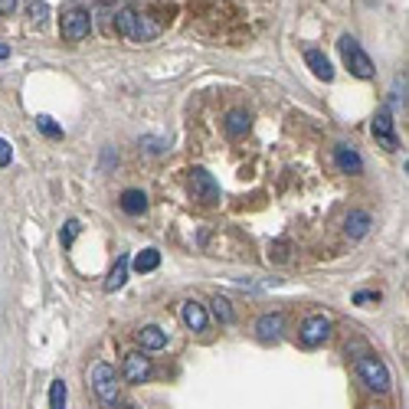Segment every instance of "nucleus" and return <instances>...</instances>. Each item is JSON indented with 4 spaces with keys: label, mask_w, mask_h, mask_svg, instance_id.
I'll return each mask as SVG.
<instances>
[{
    "label": "nucleus",
    "mask_w": 409,
    "mask_h": 409,
    "mask_svg": "<svg viewBox=\"0 0 409 409\" xmlns=\"http://www.w3.org/2000/svg\"><path fill=\"white\" fill-rule=\"evenodd\" d=\"M115 27H118V33H122L124 39H131V43H148V39H154L161 33V27H157L151 17L138 13L134 7L118 10V13H115Z\"/></svg>",
    "instance_id": "1"
},
{
    "label": "nucleus",
    "mask_w": 409,
    "mask_h": 409,
    "mask_svg": "<svg viewBox=\"0 0 409 409\" xmlns=\"http://www.w3.org/2000/svg\"><path fill=\"white\" fill-rule=\"evenodd\" d=\"M357 373H361V380L367 390L373 393H387L390 390V370H387V363L377 357V353H363L361 361H357Z\"/></svg>",
    "instance_id": "2"
},
{
    "label": "nucleus",
    "mask_w": 409,
    "mask_h": 409,
    "mask_svg": "<svg viewBox=\"0 0 409 409\" xmlns=\"http://www.w3.org/2000/svg\"><path fill=\"white\" fill-rule=\"evenodd\" d=\"M89 383H92V390H96L102 406H112V409L118 406V373H115L112 363H96Z\"/></svg>",
    "instance_id": "3"
},
{
    "label": "nucleus",
    "mask_w": 409,
    "mask_h": 409,
    "mask_svg": "<svg viewBox=\"0 0 409 409\" xmlns=\"http://www.w3.org/2000/svg\"><path fill=\"white\" fill-rule=\"evenodd\" d=\"M337 49H341L344 63H347V69H351L357 79H370L373 72H377V69H373V59L363 53V46L351 37V33H344L341 43H337Z\"/></svg>",
    "instance_id": "4"
},
{
    "label": "nucleus",
    "mask_w": 409,
    "mask_h": 409,
    "mask_svg": "<svg viewBox=\"0 0 409 409\" xmlns=\"http://www.w3.org/2000/svg\"><path fill=\"white\" fill-rule=\"evenodd\" d=\"M59 30H63V39L79 43V39H86L89 30H92V13H89V10H82V7H72L69 13H63Z\"/></svg>",
    "instance_id": "5"
},
{
    "label": "nucleus",
    "mask_w": 409,
    "mask_h": 409,
    "mask_svg": "<svg viewBox=\"0 0 409 409\" xmlns=\"http://www.w3.org/2000/svg\"><path fill=\"white\" fill-rule=\"evenodd\" d=\"M331 318L327 314H308L305 321H301V344L305 347H318V344H324L327 337H331Z\"/></svg>",
    "instance_id": "6"
},
{
    "label": "nucleus",
    "mask_w": 409,
    "mask_h": 409,
    "mask_svg": "<svg viewBox=\"0 0 409 409\" xmlns=\"http://www.w3.org/2000/svg\"><path fill=\"white\" fill-rule=\"evenodd\" d=\"M190 193L197 197V200H203V203H219L216 177H213L209 171H203V167H193L190 171Z\"/></svg>",
    "instance_id": "7"
},
{
    "label": "nucleus",
    "mask_w": 409,
    "mask_h": 409,
    "mask_svg": "<svg viewBox=\"0 0 409 409\" xmlns=\"http://www.w3.org/2000/svg\"><path fill=\"white\" fill-rule=\"evenodd\" d=\"M282 331H285V318L278 311H272V314H262L256 321V337L262 344H278L282 341Z\"/></svg>",
    "instance_id": "8"
},
{
    "label": "nucleus",
    "mask_w": 409,
    "mask_h": 409,
    "mask_svg": "<svg viewBox=\"0 0 409 409\" xmlns=\"http://www.w3.org/2000/svg\"><path fill=\"white\" fill-rule=\"evenodd\" d=\"M373 138H377L387 151H396V148H400V138H396V128H393L390 112H380L377 118H373Z\"/></svg>",
    "instance_id": "9"
},
{
    "label": "nucleus",
    "mask_w": 409,
    "mask_h": 409,
    "mask_svg": "<svg viewBox=\"0 0 409 409\" xmlns=\"http://www.w3.org/2000/svg\"><path fill=\"white\" fill-rule=\"evenodd\" d=\"M148 377H151V361H148L144 353H128V357H124V380L138 387V383H144Z\"/></svg>",
    "instance_id": "10"
},
{
    "label": "nucleus",
    "mask_w": 409,
    "mask_h": 409,
    "mask_svg": "<svg viewBox=\"0 0 409 409\" xmlns=\"http://www.w3.org/2000/svg\"><path fill=\"white\" fill-rule=\"evenodd\" d=\"M370 226H373V219H370L367 209H351L347 219H344V233H347L351 239H363L367 233H370Z\"/></svg>",
    "instance_id": "11"
},
{
    "label": "nucleus",
    "mask_w": 409,
    "mask_h": 409,
    "mask_svg": "<svg viewBox=\"0 0 409 409\" xmlns=\"http://www.w3.org/2000/svg\"><path fill=\"white\" fill-rule=\"evenodd\" d=\"M334 161L344 174H361L363 171V157L353 151L351 144H334Z\"/></svg>",
    "instance_id": "12"
},
{
    "label": "nucleus",
    "mask_w": 409,
    "mask_h": 409,
    "mask_svg": "<svg viewBox=\"0 0 409 409\" xmlns=\"http://www.w3.org/2000/svg\"><path fill=\"white\" fill-rule=\"evenodd\" d=\"M249 112H242V108H233V112H226V118H223V131H226V138H246L249 134Z\"/></svg>",
    "instance_id": "13"
},
{
    "label": "nucleus",
    "mask_w": 409,
    "mask_h": 409,
    "mask_svg": "<svg viewBox=\"0 0 409 409\" xmlns=\"http://www.w3.org/2000/svg\"><path fill=\"white\" fill-rule=\"evenodd\" d=\"M181 318H183V324L190 327V331H207V324H209V314H207V308L200 305V301H187L183 305V311H181Z\"/></svg>",
    "instance_id": "14"
},
{
    "label": "nucleus",
    "mask_w": 409,
    "mask_h": 409,
    "mask_svg": "<svg viewBox=\"0 0 409 409\" xmlns=\"http://www.w3.org/2000/svg\"><path fill=\"white\" fill-rule=\"evenodd\" d=\"M138 341L144 351H161V347H167V331H161L157 324H144L138 331Z\"/></svg>",
    "instance_id": "15"
},
{
    "label": "nucleus",
    "mask_w": 409,
    "mask_h": 409,
    "mask_svg": "<svg viewBox=\"0 0 409 409\" xmlns=\"http://www.w3.org/2000/svg\"><path fill=\"white\" fill-rule=\"evenodd\" d=\"M118 203H122V209L128 213V216H141V213H148V193L134 190V187H131V190H124Z\"/></svg>",
    "instance_id": "16"
},
{
    "label": "nucleus",
    "mask_w": 409,
    "mask_h": 409,
    "mask_svg": "<svg viewBox=\"0 0 409 409\" xmlns=\"http://www.w3.org/2000/svg\"><path fill=\"white\" fill-rule=\"evenodd\" d=\"M305 63H308V66H311V72H314V76H318V79H324V82H331V79H334L331 59L324 56L321 49H308V53H305Z\"/></svg>",
    "instance_id": "17"
},
{
    "label": "nucleus",
    "mask_w": 409,
    "mask_h": 409,
    "mask_svg": "<svg viewBox=\"0 0 409 409\" xmlns=\"http://www.w3.org/2000/svg\"><path fill=\"white\" fill-rule=\"evenodd\" d=\"M124 282H128V256H118L115 268L105 278V292H118V288H124Z\"/></svg>",
    "instance_id": "18"
},
{
    "label": "nucleus",
    "mask_w": 409,
    "mask_h": 409,
    "mask_svg": "<svg viewBox=\"0 0 409 409\" xmlns=\"http://www.w3.org/2000/svg\"><path fill=\"white\" fill-rule=\"evenodd\" d=\"M134 272H154V268L161 266V252L157 249H141L138 256H134Z\"/></svg>",
    "instance_id": "19"
},
{
    "label": "nucleus",
    "mask_w": 409,
    "mask_h": 409,
    "mask_svg": "<svg viewBox=\"0 0 409 409\" xmlns=\"http://www.w3.org/2000/svg\"><path fill=\"white\" fill-rule=\"evenodd\" d=\"M209 305H213V318H216L219 324H233V321H236V314H233V305H229V298L216 295L213 301H209Z\"/></svg>",
    "instance_id": "20"
},
{
    "label": "nucleus",
    "mask_w": 409,
    "mask_h": 409,
    "mask_svg": "<svg viewBox=\"0 0 409 409\" xmlns=\"http://www.w3.org/2000/svg\"><path fill=\"white\" fill-rule=\"evenodd\" d=\"M66 380H53L49 383V409H66Z\"/></svg>",
    "instance_id": "21"
},
{
    "label": "nucleus",
    "mask_w": 409,
    "mask_h": 409,
    "mask_svg": "<svg viewBox=\"0 0 409 409\" xmlns=\"http://www.w3.org/2000/svg\"><path fill=\"white\" fill-rule=\"evenodd\" d=\"M37 128L46 134V138H63V128H59V124L53 122L49 115H39V118H37Z\"/></svg>",
    "instance_id": "22"
},
{
    "label": "nucleus",
    "mask_w": 409,
    "mask_h": 409,
    "mask_svg": "<svg viewBox=\"0 0 409 409\" xmlns=\"http://www.w3.org/2000/svg\"><path fill=\"white\" fill-rule=\"evenodd\" d=\"M76 236H79V223L76 219H69L66 226H63V233H59V239H63V246H72V242H76Z\"/></svg>",
    "instance_id": "23"
},
{
    "label": "nucleus",
    "mask_w": 409,
    "mask_h": 409,
    "mask_svg": "<svg viewBox=\"0 0 409 409\" xmlns=\"http://www.w3.org/2000/svg\"><path fill=\"white\" fill-rule=\"evenodd\" d=\"M46 13H49V7L43 4V0H33V4H30V17L37 20V23H43V20H46Z\"/></svg>",
    "instance_id": "24"
},
{
    "label": "nucleus",
    "mask_w": 409,
    "mask_h": 409,
    "mask_svg": "<svg viewBox=\"0 0 409 409\" xmlns=\"http://www.w3.org/2000/svg\"><path fill=\"white\" fill-rule=\"evenodd\" d=\"M141 144H144V151H148V154H161L164 148H167L161 138H141Z\"/></svg>",
    "instance_id": "25"
},
{
    "label": "nucleus",
    "mask_w": 409,
    "mask_h": 409,
    "mask_svg": "<svg viewBox=\"0 0 409 409\" xmlns=\"http://www.w3.org/2000/svg\"><path fill=\"white\" fill-rule=\"evenodd\" d=\"M288 242H275V246H268V259H275V262H285L288 259Z\"/></svg>",
    "instance_id": "26"
},
{
    "label": "nucleus",
    "mask_w": 409,
    "mask_h": 409,
    "mask_svg": "<svg viewBox=\"0 0 409 409\" xmlns=\"http://www.w3.org/2000/svg\"><path fill=\"white\" fill-rule=\"evenodd\" d=\"M10 161H13V148H10V141L0 138V167H10Z\"/></svg>",
    "instance_id": "27"
},
{
    "label": "nucleus",
    "mask_w": 409,
    "mask_h": 409,
    "mask_svg": "<svg viewBox=\"0 0 409 409\" xmlns=\"http://www.w3.org/2000/svg\"><path fill=\"white\" fill-rule=\"evenodd\" d=\"M373 301H380L377 292H357V295H353V305H373Z\"/></svg>",
    "instance_id": "28"
},
{
    "label": "nucleus",
    "mask_w": 409,
    "mask_h": 409,
    "mask_svg": "<svg viewBox=\"0 0 409 409\" xmlns=\"http://www.w3.org/2000/svg\"><path fill=\"white\" fill-rule=\"evenodd\" d=\"M17 4H20V0H0V13H4V17H10V13L17 10Z\"/></svg>",
    "instance_id": "29"
},
{
    "label": "nucleus",
    "mask_w": 409,
    "mask_h": 409,
    "mask_svg": "<svg viewBox=\"0 0 409 409\" xmlns=\"http://www.w3.org/2000/svg\"><path fill=\"white\" fill-rule=\"evenodd\" d=\"M10 56V46H4V43H0V59H7Z\"/></svg>",
    "instance_id": "30"
},
{
    "label": "nucleus",
    "mask_w": 409,
    "mask_h": 409,
    "mask_svg": "<svg viewBox=\"0 0 409 409\" xmlns=\"http://www.w3.org/2000/svg\"><path fill=\"white\" fill-rule=\"evenodd\" d=\"M122 409H138V406H122Z\"/></svg>",
    "instance_id": "31"
}]
</instances>
